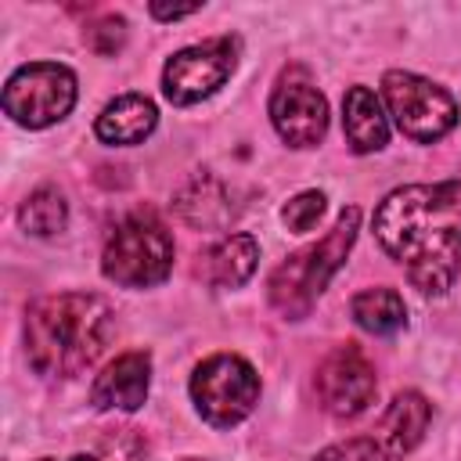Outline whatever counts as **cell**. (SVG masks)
I'll use <instances>...</instances> for the list:
<instances>
[{
	"instance_id": "obj_4",
	"label": "cell",
	"mask_w": 461,
	"mask_h": 461,
	"mask_svg": "<svg viewBox=\"0 0 461 461\" xmlns=\"http://www.w3.org/2000/svg\"><path fill=\"white\" fill-rule=\"evenodd\" d=\"M101 270L119 288H155L173 270V238L155 212H130L104 241Z\"/></svg>"
},
{
	"instance_id": "obj_23",
	"label": "cell",
	"mask_w": 461,
	"mask_h": 461,
	"mask_svg": "<svg viewBox=\"0 0 461 461\" xmlns=\"http://www.w3.org/2000/svg\"><path fill=\"white\" fill-rule=\"evenodd\" d=\"M36 461H54V457H36ZM65 461H94V457H86V454H76V457H65Z\"/></svg>"
},
{
	"instance_id": "obj_21",
	"label": "cell",
	"mask_w": 461,
	"mask_h": 461,
	"mask_svg": "<svg viewBox=\"0 0 461 461\" xmlns=\"http://www.w3.org/2000/svg\"><path fill=\"white\" fill-rule=\"evenodd\" d=\"M313 461H375V450H371V439L367 436H357V439L331 443V447L317 450Z\"/></svg>"
},
{
	"instance_id": "obj_6",
	"label": "cell",
	"mask_w": 461,
	"mask_h": 461,
	"mask_svg": "<svg viewBox=\"0 0 461 461\" xmlns=\"http://www.w3.org/2000/svg\"><path fill=\"white\" fill-rule=\"evenodd\" d=\"M382 97L396 130L414 144L443 140L457 126V101L450 97V90H443L439 83L418 72L389 68L382 76Z\"/></svg>"
},
{
	"instance_id": "obj_9",
	"label": "cell",
	"mask_w": 461,
	"mask_h": 461,
	"mask_svg": "<svg viewBox=\"0 0 461 461\" xmlns=\"http://www.w3.org/2000/svg\"><path fill=\"white\" fill-rule=\"evenodd\" d=\"M270 122L288 148H317L328 133V101L303 68H285L270 94Z\"/></svg>"
},
{
	"instance_id": "obj_16",
	"label": "cell",
	"mask_w": 461,
	"mask_h": 461,
	"mask_svg": "<svg viewBox=\"0 0 461 461\" xmlns=\"http://www.w3.org/2000/svg\"><path fill=\"white\" fill-rule=\"evenodd\" d=\"M158 122V108L144 94H122L108 101L94 122L97 140L104 144H140Z\"/></svg>"
},
{
	"instance_id": "obj_22",
	"label": "cell",
	"mask_w": 461,
	"mask_h": 461,
	"mask_svg": "<svg viewBox=\"0 0 461 461\" xmlns=\"http://www.w3.org/2000/svg\"><path fill=\"white\" fill-rule=\"evenodd\" d=\"M148 11H151V18H158V22H176V18H187V14L202 11V4H184V7H166V4H151Z\"/></svg>"
},
{
	"instance_id": "obj_10",
	"label": "cell",
	"mask_w": 461,
	"mask_h": 461,
	"mask_svg": "<svg viewBox=\"0 0 461 461\" xmlns=\"http://www.w3.org/2000/svg\"><path fill=\"white\" fill-rule=\"evenodd\" d=\"M313 385H317L321 407L328 414H335V418H357L360 411H367L375 403V393H378L375 364L353 342L331 349L321 360Z\"/></svg>"
},
{
	"instance_id": "obj_17",
	"label": "cell",
	"mask_w": 461,
	"mask_h": 461,
	"mask_svg": "<svg viewBox=\"0 0 461 461\" xmlns=\"http://www.w3.org/2000/svg\"><path fill=\"white\" fill-rule=\"evenodd\" d=\"M353 321L371 335H396L407 324V306L396 288H364L349 299Z\"/></svg>"
},
{
	"instance_id": "obj_8",
	"label": "cell",
	"mask_w": 461,
	"mask_h": 461,
	"mask_svg": "<svg viewBox=\"0 0 461 461\" xmlns=\"http://www.w3.org/2000/svg\"><path fill=\"white\" fill-rule=\"evenodd\" d=\"M238 65V40L234 36H216L194 47L176 50L166 68H162V94L173 104H198L212 97L234 72Z\"/></svg>"
},
{
	"instance_id": "obj_7",
	"label": "cell",
	"mask_w": 461,
	"mask_h": 461,
	"mask_svg": "<svg viewBox=\"0 0 461 461\" xmlns=\"http://www.w3.org/2000/svg\"><path fill=\"white\" fill-rule=\"evenodd\" d=\"M76 104V72L58 61H29L4 83V112L25 126L43 130L61 122Z\"/></svg>"
},
{
	"instance_id": "obj_14",
	"label": "cell",
	"mask_w": 461,
	"mask_h": 461,
	"mask_svg": "<svg viewBox=\"0 0 461 461\" xmlns=\"http://www.w3.org/2000/svg\"><path fill=\"white\" fill-rule=\"evenodd\" d=\"M342 130H346V144L357 155H371V151H382L389 144V122H385L382 101L375 97L371 86H349L346 90Z\"/></svg>"
},
{
	"instance_id": "obj_3",
	"label": "cell",
	"mask_w": 461,
	"mask_h": 461,
	"mask_svg": "<svg viewBox=\"0 0 461 461\" xmlns=\"http://www.w3.org/2000/svg\"><path fill=\"white\" fill-rule=\"evenodd\" d=\"M357 230H360V209L349 205V209L339 212L335 227L321 241H310V245L295 249L292 256H285L270 270L267 299L285 321L310 317V310L321 299V292L328 288V281L342 270V263H346V256L357 241Z\"/></svg>"
},
{
	"instance_id": "obj_1",
	"label": "cell",
	"mask_w": 461,
	"mask_h": 461,
	"mask_svg": "<svg viewBox=\"0 0 461 461\" xmlns=\"http://www.w3.org/2000/svg\"><path fill=\"white\" fill-rule=\"evenodd\" d=\"M375 241L421 295H443L461 274V180L403 184L371 216Z\"/></svg>"
},
{
	"instance_id": "obj_11",
	"label": "cell",
	"mask_w": 461,
	"mask_h": 461,
	"mask_svg": "<svg viewBox=\"0 0 461 461\" xmlns=\"http://www.w3.org/2000/svg\"><path fill=\"white\" fill-rule=\"evenodd\" d=\"M429 421H432V403L418 389L396 393L389 411L382 414V421L367 432L375 461H400L403 454H411L421 443Z\"/></svg>"
},
{
	"instance_id": "obj_13",
	"label": "cell",
	"mask_w": 461,
	"mask_h": 461,
	"mask_svg": "<svg viewBox=\"0 0 461 461\" xmlns=\"http://www.w3.org/2000/svg\"><path fill=\"white\" fill-rule=\"evenodd\" d=\"M176 216L194 227V230H223L230 227V220L238 216L234 194L223 180H216L212 173H194L173 198Z\"/></svg>"
},
{
	"instance_id": "obj_5",
	"label": "cell",
	"mask_w": 461,
	"mask_h": 461,
	"mask_svg": "<svg viewBox=\"0 0 461 461\" xmlns=\"http://www.w3.org/2000/svg\"><path fill=\"white\" fill-rule=\"evenodd\" d=\"M191 400L212 429H234L259 403V375L238 353H212L191 375Z\"/></svg>"
},
{
	"instance_id": "obj_20",
	"label": "cell",
	"mask_w": 461,
	"mask_h": 461,
	"mask_svg": "<svg viewBox=\"0 0 461 461\" xmlns=\"http://www.w3.org/2000/svg\"><path fill=\"white\" fill-rule=\"evenodd\" d=\"M126 43V18L119 14H101L97 22L86 25V47L97 50L101 58H112Z\"/></svg>"
},
{
	"instance_id": "obj_12",
	"label": "cell",
	"mask_w": 461,
	"mask_h": 461,
	"mask_svg": "<svg viewBox=\"0 0 461 461\" xmlns=\"http://www.w3.org/2000/svg\"><path fill=\"white\" fill-rule=\"evenodd\" d=\"M148 385H151V353L130 349L94 378L90 403L94 411H137L148 400Z\"/></svg>"
},
{
	"instance_id": "obj_2",
	"label": "cell",
	"mask_w": 461,
	"mask_h": 461,
	"mask_svg": "<svg viewBox=\"0 0 461 461\" xmlns=\"http://www.w3.org/2000/svg\"><path fill=\"white\" fill-rule=\"evenodd\" d=\"M115 335V310L97 292L43 295L25 310V353L36 375L72 378L90 367Z\"/></svg>"
},
{
	"instance_id": "obj_18",
	"label": "cell",
	"mask_w": 461,
	"mask_h": 461,
	"mask_svg": "<svg viewBox=\"0 0 461 461\" xmlns=\"http://www.w3.org/2000/svg\"><path fill=\"white\" fill-rule=\"evenodd\" d=\"M18 223L25 234H36V238H54L65 230L68 223V202L58 187H36L22 209H18Z\"/></svg>"
},
{
	"instance_id": "obj_15",
	"label": "cell",
	"mask_w": 461,
	"mask_h": 461,
	"mask_svg": "<svg viewBox=\"0 0 461 461\" xmlns=\"http://www.w3.org/2000/svg\"><path fill=\"white\" fill-rule=\"evenodd\" d=\"M198 259H202L198 274L205 277V285L238 288V285H245L252 277V270L259 263V241L252 234H227L212 249H205Z\"/></svg>"
},
{
	"instance_id": "obj_19",
	"label": "cell",
	"mask_w": 461,
	"mask_h": 461,
	"mask_svg": "<svg viewBox=\"0 0 461 461\" xmlns=\"http://www.w3.org/2000/svg\"><path fill=\"white\" fill-rule=\"evenodd\" d=\"M324 191H303V194H295L285 209H281V220H285V227L288 230H295V234H306V230H313L317 227V220L324 216Z\"/></svg>"
}]
</instances>
